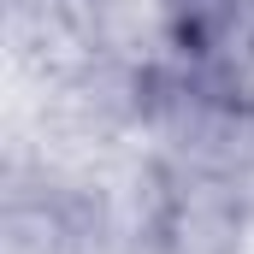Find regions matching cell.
<instances>
[{
    "label": "cell",
    "instance_id": "3957f363",
    "mask_svg": "<svg viewBox=\"0 0 254 254\" xmlns=\"http://www.w3.org/2000/svg\"><path fill=\"white\" fill-rule=\"evenodd\" d=\"M160 36L178 65L254 77V0H160Z\"/></svg>",
    "mask_w": 254,
    "mask_h": 254
},
{
    "label": "cell",
    "instance_id": "7a4b0ae2",
    "mask_svg": "<svg viewBox=\"0 0 254 254\" xmlns=\"http://www.w3.org/2000/svg\"><path fill=\"white\" fill-rule=\"evenodd\" d=\"M101 201L54 172H12L6 184V254H95Z\"/></svg>",
    "mask_w": 254,
    "mask_h": 254
},
{
    "label": "cell",
    "instance_id": "6da1fadb",
    "mask_svg": "<svg viewBox=\"0 0 254 254\" xmlns=\"http://www.w3.org/2000/svg\"><path fill=\"white\" fill-rule=\"evenodd\" d=\"M142 225L160 254H243L254 225V178L154 148Z\"/></svg>",
    "mask_w": 254,
    "mask_h": 254
},
{
    "label": "cell",
    "instance_id": "277c9868",
    "mask_svg": "<svg viewBox=\"0 0 254 254\" xmlns=\"http://www.w3.org/2000/svg\"><path fill=\"white\" fill-rule=\"evenodd\" d=\"M107 0H12V30L42 54H83Z\"/></svg>",
    "mask_w": 254,
    "mask_h": 254
}]
</instances>
